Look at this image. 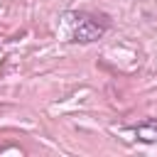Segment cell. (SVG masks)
<instances>
[{"instance_id": "obj_1", "label": "cell", "mask_w": 157, "mask_h": 157, "mask_svg": "<svg viewBox=\"0 0 157 157\" xmlns=\"http://www.w3.org/2000/svg\"><path fill=\"white\" fill-rule=\"evenodd\" d=\"M76 17V27L71 29V42H81V44H91L96 42L105 29H108V20L103 15H93V12H78Z\"/></svg>"}, {"instance_id": "obj_2", "label": "cell", "mask_w": 157, "mask_h": 157, "mask_svg": "<svg viewBox=\"0 0 157 157\" xmlns=\"http://www.w3.org/2000/svg\"><path fill=\"white\" fill-rule=\"evenodd\" d=\"M135 135L137 140L142 142H157V120H150V123H142L135 128Z\"/></svg>"}]
</instances>
